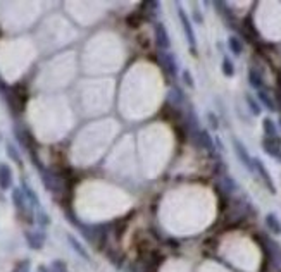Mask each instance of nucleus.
Returning <instances> with one entry per match:
<instances>
[{
    "label": "nucleus",
    "mask_w": 281,
    "mask_h": 272,
    "mask_svg": "<svg viewBox=\"0 0 281 272\" xmlns=\"http://www.w3.org/2000/svg\"><path fill=\"white\" fill-rule=\"evenodd\" d=\"M178 17H179V21H181L183 31H185V36H186V42L190 43V47H192V52L195 54L197 38H195V31H193V26H192V21H190V17L186 16V12L181 9V7L178 9Z\"/></svg>",
    "instance_id": "obj_1"
},
{
    "label": "nucleus",
    "mask_w": 281,
    "mask_h": 272,
    "mask_svg": "<svg viewBox=\"0 0 281 272\" xmlns=\"http://www.w3.org/2000/svg\"><path fill=\"white\" fill-rule=\"evenodd\" d=\"M262 148H264V152L269 157L281 162V138L280 136H275V138L266 136L264 140H262Z\"/></svg>",
    "instance_id": "obj_2"
},
{
    "label": "nucleus",
    "mask_w": 281,
    "mask_h": 272,
    "mask_svg": "<svg viewBox=\"0 0 281 272\" xmlns=\"http://www.w3.org/2000/svg\"><path fill=\"white\" fill-rule=\"evenodd\" d=\"M252 162H254V170H257L259 177L264 181V184L268 186V190L271 191L273 195H275L276 193V186H275V181H273L271 174H269V170L266 169V165L262 164L261 159H252Z\"/></svg>",
    "instance_id": "obj_3"
},
{
    "label": "nucleus",
    "mask_w": 281,
    "mask_h": 272,
    "mask_svg": "<svg viewBox=\"0 0 281 272\" xmlns=\"http://www.w3.org/2000/svg\"><path fill=\"white\" fill-rule=\"evenodd\" d=\"M159 60H161V66L164 69L166 72H168L169 76H172L174 78L176 74H178V64H176V57L172 55L171 52H159Z\"/></svg>",
    "instance_id": "obj_4"
},
{
    "label": "nucleus",
    "mask_w": 281,
    "mask_h": 272,
    "mask_svg": "<svg viewBox=\"0 0 281 272\" xmlns=\"http://www.w3.org/2000/svg\"><path fill=\"white\" fill-rule=\"evenodd\" d=\"M42 181H43V184L47 186V190L54 191V193H59V191H62V188H64L62 179H60L57 174L49 172V170H43Z\"/></svg>",
    "instance_id": "obj_5"
},
{
    "label": "nucleus",
    "mask_w": 281,
    "mask_h": 272,
    "mask_svg": "<svg viewBox=\"0 0 281 272\" xmlns=\"http://www.w3.org/2000/svg\"><path fill=\"white\" fill-rule=\"evenodd\" d=\"M233 147H235V154H236V157H238V161L241 162V164H243L248 170H254V162H252V157L248 155L245 145L235 138V140H233Z\"/></svg>",
    "instance_id": "obj_6"
},
{
    "label": "nucleus",
    "mask_w": 281,
    "mask_h": 272,
    "mask_svg": "<svg viewBox=\"0 0 281 272\" xmlns=\"http://www.w3.org/2000/svg\"><path fill=\"white\" fill-rule=\"evenodd\" d=\"M154 31H156V43H157V47H159L161 52H166V50H169V47H171V40H169L168 30H166L164 24L157 23L156 28H154Z\"/></svg>",
    "instance_id": "obj_7"
},
{
    "label": "nucleus",
    "mask_w": 281,
    "mask_h": 272,
    "mask_svg": "<svg viewBox=\"0 0 281 272\" xmlns=\"http://www.w3.org/2000/svg\"><path fill=\"white\" fill-rule=\"evenodd\" d=\"M195 141L200 148H204V150L214 152V140H212V136L209 135L207 129H199V131L195 133Z\"/></svg>",
    "instance_id": "obj_8"
},
{
    "label": "nucleus",
    "mask_w": 281,
    "mask_h": 272,
    "mask_svg": "<svg viewBox=\"0 0 281 272\" xmlns=\"http://www.w3.org/2000/svg\"><path fill=\"white\" fill-rule=\"evenodd\" d=\"M24 236H26V243L31 250L43 248V243H45V233H42V231H28Z\"/></svg>",
    "instance_id": "obj_9"
},
{
    "label": "nucleus",
    "mask_w": 281,
    "mask_h": 272,
    "mask_svg": "<svg viewBox=\"0 0 281 272\" xmlns=\"http://www.w3.org/2000/svg\"><path fill=\"white\" fill-rule=\"evenodd\" d=\"M12 186V169L7 164L0 165V188L2 190H9Z\"/></svg>",
    "instance_id": "obj_10"
},
{
    "label": "nucleus",
    "mask_w": 281,
    "mask_h": 272,
    "mask_svg": "<svg viewBox=\"0 0 281 272\" xmlns=\"http://www.w3.org/2000/svg\"><path fill=\"white\" fill-rule=\"evenodd\" d=\"M266 226H268V229L271 231V233L275 234H281V220L278 219V216L276 214H268L266 216Z\"/></svg>",
    "instance_id": "obj_11"
},
{
    "label": "nucleus",
    "mask_w": 281,
    "mask_h": 272,
    "mask_svg": "<svg viewBox=\"0 0 281 272\" xmlns=\"http://www.w3.org/2000/svg\"><path fill=\"white\" fill-rule=\"evenodd\" d=\"M257 99H259V102L268 109V110H271V112L276 110V102L269 97L268 92H264V90H257Z\"/></svg>",
    "instance_id": "obj_12"
},
{
    "label": "nucleus",
    "mask_w": 281,
    "mask_h": 272,
    "mask_svg": "<svg viewBox=\"0 0 281 272\" xmlns=\"http://www.w3.org/2000/svg\"><path fill=\"white\" fill-rule=\"evenodd\" d=\"M67 241H69V245L73 246V250L78 253V255L83 257V259H85V260H90V255H88V252H86V248L81 245L80 241H78L76 238L73 236V234H67Z\"/></svg>",
    "instance_id": "obj_13"
},
{
    "label": "nucleus",
    "mask_w": 281,
    "mask_h": 272,
    "mask_svg": "<svg viewBox=\"0 0 281 272\" xmlns=\"http://www.w3.org/2000/svg\"><path fill=\"white\" fill-rule=\"evenodd\" d=\"M12 202H14V205H16V209L17 210H24L26 209V197H24V193H23V190L21 188H14L12 190Z\"/></svg>",
    "instance_id": "obj_14"
},
{
    "label": "nucleus",
    "mask_w": 281,
    "mask_h": 272,
    "mask_svg": "<svg viewBox=\"0 0 281 272\" xmlns=\"http://www.w3.org/2000/svg\"><path fill=\"white\" fill-rule=\"evenodd\" d=\"M168 102L171 105L179 107V105L185 102V95H183V92L179 88H171L169 90V95H168Z\"/></svg>",
    "instance_id": "obj_15"
},
{
    "label": "nucleus",
    "mask_w": 281,
    "mask_h": 272,
    "mask_svg": "<svg viewBox=\"0 0 281 272\" xmlns=\"http://www.w3.org/2000/svg\"><path fill=\"white\" fill-rule=\"evenodd\" d=\"M262 128H264V133L268 138H275L278 136V128H276L275 121H273L271 117H266L264 121H262Z\"/></svg>",
    "instance_id": "obj_16"
},
{
    "label": "nucleus",
    "mask_w": 281,
    "mask_h": 272,
    "mask_svg": "<svg viewBox=\"0 0 281 272\" xmlns=\"http://www.w3.org/2000/svg\"><path fill=\"white\" fill-rule=\"evenodd\" d=\"M21 190H23L24 197H26V200L30 202L31 205H33V207H38V205H40V200H38V195L35 193V191L31 190V188L28 186L26 183H23V186H21Z\"/></svg>",
    "instance_id": "obj_17"
},
{
    "label": "nucleus",
    "mask_w": 281,
    "mask_h": 272,
    "mask_svg": "<svg viewBox=\"0 0 281 272\" xmlns=\"http://www.w3.org/2000/svg\"><path fill=\"white\" fill-rule=\"evenodd\" d=\"M248 83L252 85V88L262 90V76H261V72H257L255 69H250V71H248Z\"/></svg>",
    "instance_id": "obj_18"
},
{
    "label": "nucleus",
    "mask_w": 281,
    "mask_h": 272,
    "mask_svg": "<svg viewBox=\"0 0 281 272\" xmlns=\"http://www.w3.org/2000/svg\"><path fill=\"white\" fill-rule=\"evenodd\" d=\"M221 69H223V74H225L226 78L235 76V64H233V60L229 59V57H225V59H223Z\"/></svg>",
    "instance_id": "obj_19"
},
{
    "label": "nucleus",
    "mask_w": 281,
    "mask_h": 272,
    "mask_svg": "<svg viewBox=\"0 0 281 272\" xmlns=\"http://www.w3.org/2000/svg\"><path fill=\"white\" fill-rule=\"evenodd\" d=\"M228 47H229V50L235 54V55H240L241 50H243V45H241L238 36H229V38H228Z\"/></svg>",
    "instance_id": "obj_20"
},
{
    "label": "nucleus",
    "mask_w": 281,
    "mask_h": 272,
    "mask_svg": "<svg viewBox=\"0 0 281 272\" xmlns=\"http://www.w3.org/2000/svg\"><path fill=\"white\" fill-rule=\"evenodd\" d=\"M245 100H247L248 109L252 110V114H254V115H259V114H261V105H259V102L254 99V97L247 95V97H245Z\"/></svg>",
    "instance_id": "obj_21"
},
{
    "label": "nucleus",
    "mask_w": 281,
    "mask_h": 272,
    "mask_svg": "<svg viewBox=\"0 0 281 272\" xmlns=\"http://www.w3.org/2000/svg\"><path fill=\"white\" fill-rule=\"evenodd\" d=\"M7 154H9V157L12 159L14 162H17V164H21L19 154H17V150H16V147H14V145H7Z\"/></svg>",
    "instance_id": "obj_22"
},
{
    "label": "nucleus",
    "mask_w": 281,
    "mask_h": 272,
    "mask_svg": "<svg viewBox=\"0 0 281 272\" xmlns=\"http://www.w3.org/2000/svg\"><path fill=\"white\" fill-rule=\"evenodd\" d=\"M52 271L54 272H67V267L62 260H56V262L52 264Z\"/></svg>",
    "instance_id": "obj_23"
},
{
    "label": "nucleus",
    "mask_w": 281,
    "mask_h": 272,
    "mask_svg": "<svg viewBox=\"0 0 281 272\" xmlns=\"http://www.w3.org/2000/svg\"><path fill=\"white\" fill-rule=\"evenodd\" d=\"M37 220H38V224H40V226H47V224L50 222V219H49V216H47L45 212H38V216H37Z\"/></svg>",
    "instance_id": "obj_24"
},
{
    "label": "nucleus",
    "mask_w": 281,
    "mask_h": 272,
    "mask_svg": "<svg viewBox=\"0 0 281 272\" xmlns=\"http://www.w3.org/2000/svg\"><path fill=\"white\" fill-rule=\"evenodd\" d=\"M183 81H185V85H188L190 88H193V86H195V83H193V78H192V74H190V71H183Z\"/></svg>",
    "instance_id": "obj_25"
},
{
    "label": "nucleus",
    "mask_w": 281,
    "mask_h": 272,
    "mask_svg": "<svg viewBox=\"0 0 281 272\" xmlns=\"http://www.w3.org/2000/svg\"><path fill=\"white\" fill-rule=\"evenodd\" d=\"M209 121H211V126H212V128H214V129H218V117H216V115L214 114H212V112H211V114H209Z\"/></svg>",
    "instance_id": "obj_26"
},
{
    "label": "nucleus",
    "mask_w": 281,
    "mask_h": 272,
    "mask_svg": "<svg viewBox=\"0 0 281 272\" xmlns=\"http://www.w3.org/2000/svg\"><path fill=\"white\" fill-rule=\"evenodd\" d=\"M193 16H195V21H197V23H202V16H200V12H199L197 9H195V12H193Z\"/></svg>",
    "instance_id": "obj_27"
},
{
    "label": "nucleus",
    "mask_w": 281,
    "mask_h": 272,
    "mask_svg": "<svg viewBox=\"0 0 281 272\" xmlns=\"http://www.w3.org/2000/svg\"><path fill=\"white\" fill-rule=\"evenodd\" d=\"M128 272H138V271H136V269H129Z\"/></svg>",
    "instance_id": "obj_28"
},
{
    "label": "nucleus",
    "mask_w": 281,
    "mask_h": 272,
    "mask_svg": "<svg viewBox=\"0 0 281 272\" xmlns=\"http://www.w3.org/2000/svg\"><path fill=\"white\" fill-rule=\"evenodd\" d=\"M280 128H281V117H280Z\"/></svg>",
    "instance_id": "obj_29"
}]
</instances>
